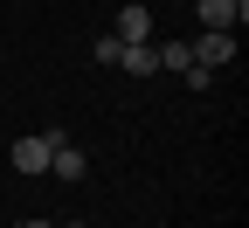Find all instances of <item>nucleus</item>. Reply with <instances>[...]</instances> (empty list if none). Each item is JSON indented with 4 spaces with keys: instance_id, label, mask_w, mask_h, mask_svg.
I'll list each match as a JSON object with an SVG mask.
<instances>
[{
    "instance_id": "1",
    "label": "nucleus",
    "mask_w": 249,
    "mask_h": 228,
    "mask_svg": "<svg viewBox=\"0 0 249 228\" xmlns=\"http://www.w3.org/2000/svg\"><path fill=\"white\" fill-rule=\"evenodd\" d=\"M187 55H194L201 70H229L235 62V28H201V35L187 42Z\"/></svg>"
},
{
    "instance_id": "2",
    "label": "nucleus",
    "mask_w": 249,
    "mask_h": 228,
    "mask_svg": "<svg viewBox=\"0 0 249 228\" xmlns=\"http://www.w3.org/2000/svg\"><path fill=\"white\" fill-rule=\"evenodd\" d=\"M55 139H62V132H35V139H14V159H7V166H14V173H49V152H55Z\"/></svg>"
},
{
    "instance_id": "3",
    "label": "nucleus",
    "mask_w": 249,
    "mask_h": 228,
    "mask_svg": "<svg viewBox=\"0 0 249 228\" xmlns=\"http://www.w3.org/2000/svg\"><path fill=\"white\" fill-rule=\"evenodd\" d=\"M118 70L124 76H160V49H152V42H124L118 49Z\"/></svg>"
},
{
    "instance_id": "4",
    "label": "nucleus",
    "mask_w": 249,
    "mask_h": 228,
    "mask_svg": "<svg viewBox=\"0 0 249 228\" xmlns=\"http://www.w3.org/2000/svg\"><path fill=\"white\" fill-rule=\"evenodd\" d=\"M111 35H118V42H152V14L139 7V0H124V7H118V28H111Z\"/></svg>"
},
{
    "instance_id": "5",
    "label": "nucleus",
    "mask_w": 249,
    "mask_h": 228,
    "mask_svg": "<svg viewBox=\"0 0 249 228\" xmlns=\"http://www.w3.org/2000/svg\"><path fill=\"white\" fill-rule=\"evenodd\" d=\"M49 173H55V180H70V187H76V180L90 173V159H83V152H76L70 139H55V152H49Z\"/></svg>"
},
{
    "instance_id": "6",
    "label": "nucleus",
    "mask_w": 249,
    "mask_h": 228,
    "mask_svg": "<svg viewBox=\"0 0 249 228\" xmlns=\"http://www.w3.org/2000/svg\"><path fill=\"white\" fill-rule=\"evenodd\" d=\"M249 0H201V28H242Z\"/></svg>"
},
{
    "instance_id": "7",
    "label": "nucleus",
    "mask_w": 249,
    "mask_h": 228,
    "mask_svg": "<svg viewBox=\"0 0 249 228\" xmlns=\"http://www.w3.org/2000/svg\"><path fill=\"white\" fill-rule=\"evenodd\" d=\"M152 49H160V70H173V76L194 62V55H187V42H152Z\"/></svg>"
},
{
    "instance_id": "8",
    "label": "nucleus",
    "mask_w": 249,
    "mask_h": 228,
    "mask_svg": "<svg viewBox=\"0 0 249 228\" xmlns=\"http://www.w3.org/2000/svg\"><path fill=\"white\" fill-rule=\"evenodd\" d=\"M118 49H124V42H118V35H104L97 49H90V62H111V70H118Z\"/></svg>"
},
{
    "instance_id": "9",
    "label": "nucleus",
    "mask_w": 249,
    "mask_h": 228,
    "mask_svg": "<svg viewBox=\"0 0 249 228\" xmlns=\"http://www.w3.org/2000/svg\"><path fill=\"white\" fill-rule=\"evenodd\" d=\"M21 228H55V221H21Z\"/></svg>"
}]
</instances>
